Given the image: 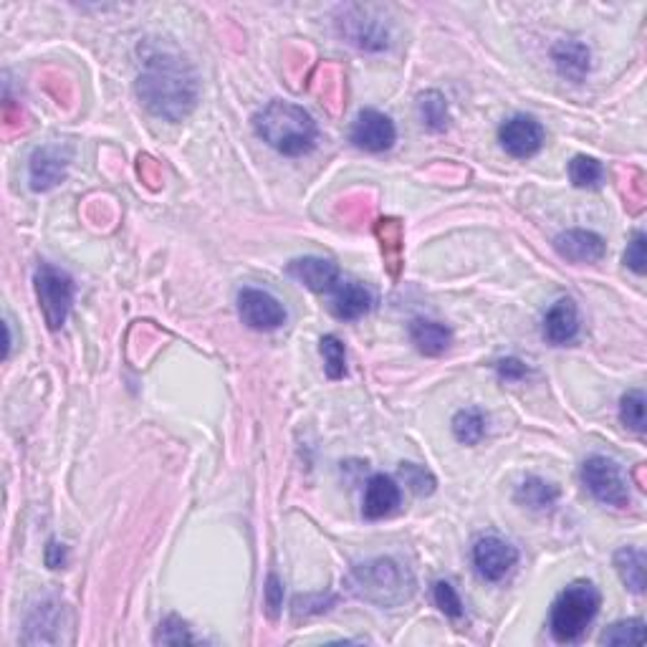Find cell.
<instances>
[{
    "mask_svg": "<svg viewBox=\"0 0 647 647\" xmlns=\"http://www.w3.org/2000/svg\"><path fill=\"white\" fill-rule=\"evenodd\" d=\"M642 640H645V622L640 617L615 622L599 637L602 645H642Z\"/></svg>",
    "mask_w": 647,
    "mask_h": 647,
    "instance_id": "25",
    "label": "cell"
},
{
    "mask_svg": "<svg viewBox=\"0 0 647 647\" xmlns=\"http://www.w3.org/2000/svg\"><path fill=\"white\" fill-rule=\"evenodd\" d=\"M554 64H557V71L564 76V79L574 81H584V76L589 74V49L584 43L579 41H559L554 46Z\"/></svg>",
    "mask_w": 647,
    "mask_h": 647,
    "instance_id": "18",
    "label": "cell"
},
{
    "mask_svg": "<svg viewBox=\"0 0 647 647\" xmlns=\"http://www.w3.org/2000/svg\"><path fill=\"white\" fill-rule=\"evenodd\" d=\"M71 152L61 150L59 145L38 147L31 155V165H28V177H31V190L36 193H46V190L56 188L66 177V167H69Z\"/></svg>",
    "mask_w": 647,
    "mask_h": 647,
    "instance_id": "11",
    "label": "cell"
},
{
    "mask_svg": "<svg viewBox=\"0 0 647 647\" xmlns=\"http://www.w3.org/2000/svg\"><path fill=\"white\" fill-rule=\"evenodd\" d=\"M344 584L354 597L377 607H397L415 592L412 574L395 559L385 557L354 567Z\"/></svg>",
    "mask_w": 647,
    "mask_h": 647,
    "instance_id": "3",
    "label": "cell"
},
{
    "mask_svg": "<svg viewBox=\"0 0 647 647\" xmlns=\"http://www.w3.org/2000/svg\"><path fill=\"white\" fill-rule=\"evenodd\" d=\"M557 498L559 488L551 486L539 476H529L516 488V503L531 508V511H549V508L557 506Z\"/></svg>",
    "mask_w": 647,
    "mask_h": 647,
    "instance_id": "19",
    "label": "cell"
},
{
    "mask_svg": "<svg viewBox=\"0 0 647 647\" xmlns=\"http://www.w3.org/2000/svg\"><path fill=\"white\" fill-rule=\"evenodd\" d=\"M579 334V309L572 299H559L544 316V339L554 347H567Z\"/></svg>",
    "mask_w": 647,
    "mask_h": 647,
    "instance_id": "16",
    "label": "cell"
},
{
    "mask_svg": "<svg viewBox=\"0 0 647 647\" xmlns=\"http://www.w3.org/2000/svg\"><path fill=\"white\" fill-rule=\"evenodd\" d=\"M615 569L630 592H645V554L632 546H622L615 554Z\"/></svg>",
    "mask_w": 647,
    "mask_h": 647,
    "instance_id": "20",
    "label": "cell"
},
{
    "mask_svg": "<svg viewBox=\"0 0 647 647\" xmlns=\"http://www.w3.org/2000/svg\"><path fill=\"white\" fill-rule=\"evenodd\" d=\"M286 273H289L291 279L299 281L301 286L314 291V294H332L339 286V281H342L337 263L316 256L296 258V261H291L286 266Z\"/></svg>",
    "mask_w": 647,
    "mask_h": 647,
    "instance_id": "12",
    "label": "cell"
},
{
    "mask_svg": "<svg viewBox=\"0 0 647 647\" xmlns=\"http://www.w3.org/2000/svg\"><path fill=\"white\" fill-rule=\"evenodd\" d=\"M66 562V549L64 544H59V541L51 539L49 546H46V564H49L51 569H61Z\"/></svg>",
    "mask_w": 647,
    "mask_h": 647,
    "instance_id": "33",
    "label": "cell"
},
{
    "mask_svg": "<svg viewBox=\"0 0 647 647\" xmlns=\"http://www.w3.org/2000/svg\"><path fill=\"white\" fill-rule=\"evenodd\" d=\"M410 339L425 357H440L453 342V332L433 319H415L410 324Z\"/></svg>",
    "mask_w": 647,
    "mask_h": 647,
    "instance_id": "17",
    "label": "cell"
},
{
    "mask_svg": "<svg viewBox=\"0 0 647 647\" xmlns=\"http://www.w3.org/2000/svg\"><path fill=\"white\" fill-rule=\"evenodd\" d=\"M400 476L415 496H430L435 491V486H438L433 473L425 466H418V463H400Z\"/></svg>",
    "mask_w": 647,
    "mask_h": 647,
    "instance_id": "28",
    "label": "cell"
},
{
    "mask_svg": "<svg viewBox=\"0 0 647 647\" xmlns=\"http://www.w3.org/2000/svg\"><path fill=\"white\" fill-rule=\"evenodd\" d=\"M402 503V491L397 486L395 478L385 476V473H377L367 481V488H364V501H362V516L367 521L387 519L400 508Z\"/></svg>",
    "mask_w": 647,
    "mask_h": 647,
    "instance_id": "14",
    "label": "cell"
},
{
    "mask_svg": "<svg viewBox=\"0 0 647 647\" xmlns=\"http://www.w3.org/2000/svg\"><path fill=\"white\" fill-rule=\"evenodd\" d=\"M620 420L627 430L642 435L645 433V392L630 390L620 400Z\"/></svg>",
    "mask_w": 647,
    "mask_h": 647,
    "instance_id": "26",
    "label": "cell"
},
{
    "mask_svg": "<svg viewBox=\"0 0 647 647\" xmlns=\"http://www.w3.org/2000/svg\"><path fill=\"white\" fill-rule=\"evenodd\" d=\"M349 140L354 147L364 152H387L397 140V129L387 114L377 112V109H362L352 124V134Z\"/></svg>",
    "mask_w": 647,
    "mask_h": 647,
    "instance_id": "10",
    "label": "cell"
},
{
    "mask_svg": "<svg viewBox=\"0 0 647 647\" xmlns=\"http://www.w3.org/2000/svg\"><path fill=\"white\" fill-rule=\"evenodd\" d=\"M433 599L443 615L453 617V620L463 617V602H460L458 592H455V587L450 582H435L433 584Z\"/></svg>",
    "mask_w": 647,
    "mask_h": 647,
    "instance_id": "29",
    "label": "cell"
},
{
    "mask_svg": "<svg viewBox=\"0 0 647 647\" xmlns=\"http://www.w3.org/2000/svg\"><path fill=\"white\" fill-rule=\"evenodd\" d=\"M319 352L324 357V369H327L329 380H342L347 375V349H344L342 339L334 337V334L321 337Z\"/></svg>",
    "mask_w": 647,
    "mask_h": 647,
    "instance_id": "24",
    "label": "cell"
},
{
    "mask_svg": "<svg viewBox=\"0 0 647 647\" xmlns=\"http://www.w3.org/2000/svg\"><path fill=\"white\" fill-rule=\"evenodd\" d=\"M519 562V549L508 544L501 536H481L473 546V564H476L478 577L486 582H501L511 574V569Z\"/></svg>",
    "mask_w": 647,
    "mask_h": 647,
    "instance_id": "8",
    "label": "cell"
},
{
    "mask_svg": "<svg viewBox=\"0 0 647 647\" xmlns=\"http://www.w3.org/2000/svg\"><path fill=\"white\" fill-rule=\"evenodd\" d=\"M496 372H498V377H501V380L519 382V380H524L526 375H529V367H526V364L521 362V359L508 357V359H501V362L496 364Z\"/></svg>",
    "mask_w": 647,
    "mask_h": 647,
    "instance_id": "32",
    "label": "cell"
},
{
    "mask_svg": "<svg viewBox=\"0 0 647 647\" xmlns=\"http://www.w3.org/2000/svg\"><path fill=\"white\" fill-rule=\"evenodd\" d=\"M544 127L529 114H516L498 127V142L516 160H529L544 147Z\"/></svg>",
    "mask_w": 647,
    "mask_h": 647,
    "instance_id": "9",
    "label": "cell"
},
{
    "mask_svg": "<svg viewBox=\"0 0 647 647\" xmlns=\"http://www.w3.org/2000/svg\"><path fill=\"white\" fill-rule=\"evenodd\" d=\"M253 129L271 150L286 157L309 155L319 140V127L304 107L291 102H268L253 117Z\"/></svg>",
    "mask_w": 647,
    "mask_h": 647,
    "instance_id": "2",
    "label": "cell"
},
{
    "mask_svg": "<svg viewBox=\"0 0 647 647\" xmlns=\"http://www.w3.org/2000/svg\"><path fill=\"white\" fill-rule=\"evenodd\" d=\"M559 256L569 263H597L605 258L607 243L605 238L594 233V230H564L554 241Z\"/></svg>",
    "mask_w": 647,
    "mask_h": 647,
    "instance_id": "13",
    "label": "cell"
},
{
    "mask_svg": "<svg viewBox=\"0 0 647 647\" xmlns=\"http://www.w3.org/2000/svg\"><path fill=\"white\" fill-rule=\"evenodd\" d=\"M582 483L599 503L615 508L630 506V488L622 468L612 458L605 455H592L584 460Z\"/></svg>",
    "mask_w": 647,
    "mask_h": 647,
    "instance_id": "6",
    "label": "cell"
},
{
    "mask_svg": "<svg viewBox=\"0 0 647 647\" xmlns=\"http://www.w3.org/2000/svg\"><path fill=\"white\" fill-rule=\"evenodd\" d=\"M647 236L642 233V230H637L635 236H632V241L627 243V251H625V266L630 268V271H635L637 276H642L645 273V263H647V253H645V246H647Z\"/></svg>",
    "mask_w": 647,
    "mask_h": 647,
    "instance_id": "30",
    "label": "cell"
},
{
    "mask_svg": "<svg viewBox=\"0 0 647 647\" xmlns=\"http://www.w3.org/2000/svg\"><path fill=\"white\" fill-rule=\"evenodd\" d=\"M155 642L157 645H193L195 635L190 632L188 622H182L180 617L170 615L167 620L160 622V627H157V635H155Z\"/></svg>",
    "mask_w": 647,
    "mask_h": 647,
    "instance_id": "27",
    "label": "cell"
},
{
    "mask_svg": "<svg viewBox=\"0 0 647 647\" xmlns=\"http://www.w3.org/2000/svg\"><path fill=\"white\" fill-rule=\"evenodd\" d=\"M137 97L155 117L182 122L198 104V79L180 56H150L137 79Z\"/></svg>",
    "mask_w": 647,
    "mask_h": 647,
    "instance_id": "1",
    "label": "cell"
},
{
    "mask_svg": "<svg viewBox=\"0 0 647 647\" xmlns=\"http://www.w3.org/2000/svg\"><path fill=\"white\" fill-rule=\"evenodd\" d=\"M599 602H602V597H599L597 587L592 582H587V579H577L567 589H562L559 597L554 599V605H551V637L557 642L582 640L587 627L597 617Z\"/></svg>",
    "mask_w": 647,
    "mask_h": 647,
    "instance_id": "4",
    "label": "cell"
},
{
    "mask_svg": "<svg viewBox=\"0 0 647 647\" xmlns=\"http://www.w3.org/2000/svg\"><path fill=\"white\" fill-rule=\"evenodd\" d=\"M375 306V294L367 289L364 284L352 279H342L339 281L337 289L332 291V314L342 321H354L362 319L364 314H369Z\"/></svg>",
    "mask_w": 647,
    "mask_h": 647,
    "instance_id": "15",
    "label": "cell"
},
{
    "mask_svg": "<svg viewBox=\"0 0 647 647\" xmlns=\"http://www.w3.org/2000/svg\"><path fill=\"white\" fill-rule=\"evenodd\" d=\"M33 286H36V299L46 327L51 332H59L74 304V279L54 263H41L33 276Z\"/></svg>",
    "mask_w": 647,
    "mask_h": 647,
    "instance_id": "5",
    "label": "cell"
},
{
    "mask_svg": "<svg viewBox=\"0 0 647 647\" xmlns=\"http://www.w3.org/2000/svg\"><path fill=\"white\" fill-rule=\"evenodd\" d=\"M281 605H284V584H281V579L276 577V574H268V582H266L268 615L279 617Z\"/></svg>",
    "mask_w": 647,
    "mask_h": 647,
    "instance_id": "31",
    "label": "cell"
},
{
    "mask_svg": "<svg viewBox=\"0 0 647 647\" xmlns=\"http://www.w3.org/2000/svg\"><path fill=\"white\" fill-rule=\"evenodd\" d=\"M569 180H572L574 188L594 190L605 180V167H602L599 160H594V157L577 155L569 162Z\"/></svg>",
    "mask_w": 647,
    "mask_h": 647,
    "instance_id": "22",
    "label": "cell"
},
{
    "mask_svg": "<svg viewBox=\"0 0 647 647\" xmlns=\"http://www.w3.org/2000/svg\"><path fill=\"white\" fill-rule=\"evenodd\" d=\"M486 430H488L486 412L478 410V407L460 410L453 418V435L455 440L463 445H478L483 438H486Z\"/></svg>",
    "mask_w": 647,
    "mask_h": 647,
    "instance_id": "21",
    "label": "cell"
},
{
    "mask_svg": "<svg viewBox=\"0 0 647 647\" xmlns=\"http://www.w3.org/2000/svg\"><path fill=\"white\" fill-rule=\"evenodd\" d=\"M420 117H423V124L433 132H443L448 127V104H445V97L440 91H425L418 99Z\"/></svg>",
    "mask_w": 647,
    "mask_h": 647,
    "instance_id": "23",
    "label": "cell"
},
{
    "mask_svg": "<svg viewBox=\"0 0 647 647\" xmlns=\"http://www.w3.org/2000/svg\"><path fill=\"white\" fill-rule=\"evenodd\" d=\"M238 316L253 332H276L286 324V309L279 299L263 289L238 291Z\"/></svg>",
    "mask_w": 647,
    "mask_h": 647,
    "instance_id": "7",
    "label": "cell"
}]
</instances>
